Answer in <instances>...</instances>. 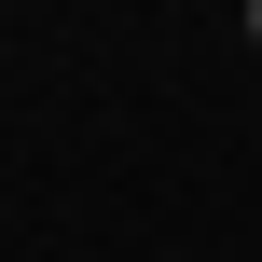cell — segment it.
Here are the masks:
<instances>
[{"mask_svg": "<svg viewBox=\"0 0 262 262\" xmlns=\"http://www.w3.org/2000/svg\"><path fill=\"white\" fill-rule=\"evenodd\" d=\"M249 41H262V0H249Z\"/></svg>", "mask_w": 262, "mask_h": 262, "instance_id": "6da1fadb", "label": "cell"}]
</instances>
